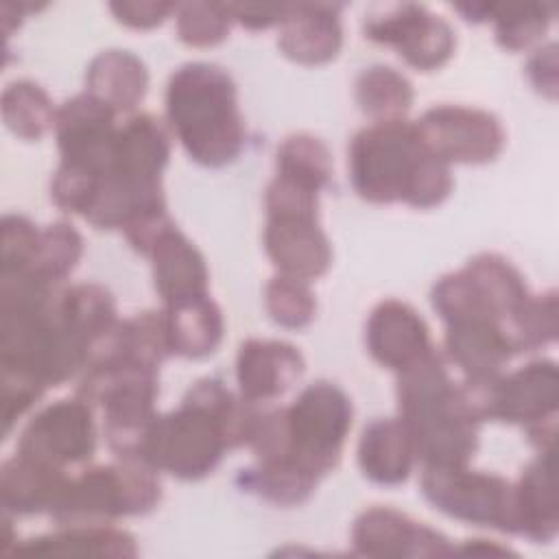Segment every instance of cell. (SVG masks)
Wrapping results in <instances>:
<instances>
[{
    "label": "cell",
    "mask_w": 559,
    "mask_h": 559,
    "mask_svg": "<svg viewBox=\"0 0 559 559\" xmlns=\"http://www.w3.org/2000/svg\"><path fill=\"white\" fill-rule=\"evenodd\" d=\"M260 411L218 378L194 382L181 404L157 415L144 439L140 461L181 480L214 472L227 450L249 443Z\"/></svg>",
    "instance_id": "obj_1"
},
{
    "label": "cell",
    "mask_w": 559,
    "mask_h": 559,
    "mask_svg": "<svg viewBox=\"0 0 559 559\" xmlns=\"http://www.w3.org/2000/svg\"><path fill=\"white\" fill-rule=\"evenodd\" d=\"M354 192L369 203H406L415 210L441 205L454 186L450 166L421 144L415 122H371L347 148Z\"/></svg>",
    "instance_id": "obj_2"
},
{
    "label": "cell",
    "mask_w": 559,
    "mask_h": 559,
    "mask_svg": "<svg viewBox=\"0 0 559 559\" xmlns=\"http://www.w3.org/2000/svg\"><path fill=\"white\" fill-rule=\"evenodd\" d=\"M352 400L334 382L319 380L299 391L284 408L260 411L249 448L255 463H284L321 480L343 454L352 430Z\"/></svg>",
    "instance_id": "obj_3"
},
{
    "label": "cell",
    "mask_w": 559,
    "mask_h": 559,
    "mask_svg": "<svg viewBox=\"0 0 559 559\" xmlns=\"http://www.w3.org/2000/svg\"><path fill=\"white\" fill-rule=\"evenodd\" d=\"M395 395L397 417L404 421L417 461H421L424 467L469 463L478 448L480 419L437 349L397 373Z\"/></svg>",
    "instance_id": "obj_4"
},
{
    "label": "cell",
    "mask_w": 559,
    "mask_h": 559,
    "mask_svg": "<svg viewBox=\"0 0 559 559\" xmlns=\"http://www.w3.org/2000/svg\"><path fill=\"white\" fill-rule=\"evenodd\" d=\"M166 120L188 157L201 166H227L245 148L238 90L216 63L188 61L170 74Z\"/></svg>",
    "instance_id": "obj_5"
},
{
    "label": "cell",
    "mask_w": 559,
    "mask_h": 559,
    "mask_svg": "<svg viewBox=\"0 0 559 559\" xmlns=\"http://www.w3.org/2000/svg\"><path fill=\"white\" fill-rule=\"evenodd\" d=\"M157 369L131 360H94L79 380L76 393L103 411V435L116 459H138L157 417Z\"/></svg>",
    "instance_id": "obj_6"
},
{
    "label": "cell",
    "mask_w": 559,
    "mask_h": 559,
    "mask_svg": "<svg viewBox=\"0 0 559 559\" xmlns=\"http://www.w3.org/2000/svg\"><path fill=\"white\" fill-rule=\"evenodd\" d=\"M159 498V478L151 465L138 459H118L68 476L48 513L59 526L111 524L118 518L148 513Z\"/></svg>",
    "instance_id": "obj_7"
},
{
    "label": "cell",
    "mask_w": 559,
    "mask_h": 559,
    "mask_svg": "<svg viewBox=\"0 0 559 559\" xmlns=\"http://www.w3.org/2000/svg\"><path fill=\"white\" fill-rule=\"evenodd\" d=\"M528 297L531 293L522 273L498 253L469 258L463 269L441 275L430 290L432 308L443 323L489 319L507 330L511 343L513 319Z\"/></svg>",
    "instance_id": "obj_8"
},
{
    "label": "cell",
    "mask_w": 559,
    "mask_h": 559,
    "mask_svg": "<svg viewBox=\"0 0 559 559\" xmlns=\"http://www.w3.org/2000/svg\"><path fill=\"white\" fill-rule=\"evenodd\" d=\"M463 393L480 421L537 426L557 417L559 371L552 360H531L502 376L472 378L461 382Z\"/></svg>",
    "instance_id": "obj_9"
},
{
    "label": "cell",
    "mask_w": 559,
    "mask_h": 559,
    "mask_svg": "<svg viewBox=\"0 0 559 559\" xmlns=\"http://www.w3.org/2000/svg\"><path fill=\"white\" fill-rule=\"evenodd\" d=\"M421 493L443 515L459 522L518 535L513 485L491 472L467 465L424 467Z\"/></svg>",
    "instance_id": "obj_10"
},
{
    "label": "cell",
    "mask_w": 559,
    "mask_h": 559,
    "mask_svg": "<svg viewBox=\"0 0 559 559\" xmlns=\"http://www.w3.org/2000/svg\"><path fill=\"white\" fill-rule=\"evenodd\" d=\"M365 37L393 48L411 68L432 72L448 63L456 48L454 28L424 4L380 7L365 17Z\"/></svg>",
    "instance_id": "obj_11"
},
{
    "label": "cell",
    "mask_w": 559,
    "mask_h": 559,
    "mask_svg": "<svg viewBox=\"0 0 559 559\" xmlns=\"http://www.w3.org/2000/svg\"><path fill=\"white\" fill-rule=\"evenodd\" d=\"M413 122L428 153L448 166L493 162L507 142L500 120L478 107L435 105Z\"/></svg>",
    "instance_id": "obj_12"
},
{
    "label": "cell",
    "mask_w": 559,
    "mask_h": 559,
    "mask_svg": "<svg viewBox=\"0 0 559 559\" xmlns=\"http://www.w3.org/2000/svg\"><path fill=\"white\" fill-rule=\"evenodd\" d=\"M96 450L94 408L79 395L39 408L22 428L15 452L66 469L92 459Z\"/></svg>",
    "instance_id": "obj_13"
},
{
    "label": "cell",
    "mask_w": 559,
    "mask_h": 559,
    "mask_svg": "<svg viewBox=\"0 0 559 559\" xmlns=\"http://www.w3.org/2000/svg\"><path fill=\"white\" fill-rule=\"evenodd\" d=\"M354 555L362 557H443L452 555L454 546L437 528L413 520L391 507H369L352 524Z\"/></svg>",
    "instance_id": "obj_14"
},
{
    "label": "cell",
    "mask_w": 559,
    "mask_h": 559,
    "mask_svg": "<svg viewBox=\"0 0 559 559\" xmlns=\"http://www.w3.org/2000/svg\"><path fill=\"white\" fill-rule=\"evenodd\" d=\"M264 251L275 269L312 282L328 273L332 245L319 225V210L266 212Z\"/></svg>",
    "instance_id": "obj_15"
},
{
    "label": "cell",
    "mask_w": 559,
    "mask_h": 559,
    "mask_svg": "<svg viewBox=\"0 0 559 559\" xmlns=\"http://www.w3.org/2000/svg\"><path fill=\"white\" fill-rule=\"evenodd\" d=\"M116 111L83 92L57 107L55 140L63 164L103 173L111 159L118 124Z\"/></svg>",
    "instance_id": "obj_16"
},
{
    "label": "cell",
    "mask_w": 559,
    "mask_h": 559,
    "mask_svg": "<svg viewBox=\"0 0 559 559\" xmlns=\"http://www.w3.org/2000/svg\"><path fill=\"white\" fill-rule=\"evenodd\" d=\"M365 345L378 365L395 373L417 365L435 349L424 317L400 299H384L369 312Z\"/></svg>",
    "instance_id": "obj_17"
},
{
    "label": "cell",
    "mask_w": 559,
    "mask_h": 559,
    "mask_svg": "<svg viewBox=\"0 0 559 559\" xmlns=\"http://www.w3.org/2000/svg\"><path fill=\"white\" fill-rule=\"evenodd\" d=\"M306 360L301 352L277 338H247L236 354L238 393L264 404L282 397L304 373Z\"/></svg>",
    "instance_id": "obj_18"
},
{
    "label": "cell",
    "mask_w": 559,
    "mask_h": 559,
    "mask_svg": "<svg viewBox=\"0 0 559 559\" xmlns=\"http://www.w3.org/2000/svg\"><path fill=\"white\" fill-rule=\"evenodd\" d=\"M341 9L332 2L288 4L277 26L280 52L301 66L332 61L343 46Z\"/></svg>",
    "instance_id": "obj_19"
},
{
    "label": "cell",
    "mask_w": 559,
    "mask_h": 559,
    "mask_svg": "<svg viewBox=\"0 0 559 559\" xmlns=\"http://www.w3.org/2000/svg\"><path fill=\"white\" fill-rule=\"evenodd\" d=\"M153 284L164 306L207 295L210 271L194 242L173 223L148 249Z\"/></svg>",
    "instance_id": "obj_20"
},
{
    "label": "cell",
    "mask_w": 559,
    "mask_h": 559,
    "mask_svg": "<svg viewBox=\"0 0 559 559\" xmlns=\"http://www.w3.org/2000/svg\"><path fill=\"white\" fill-rule=\"evenodd\" d=\"M515 528L518 535L535 544H548L559 531V498H557V463L555 448L539 450L513 485Z\"/></svg>",
    "instance_id": "obj_21"
},
{
    "label": "cell",
    "mask_w": 559,
    "mask_h": 559,
    "mask_svg": "<svg viewBox=\"0 0 559 559\" xmlns=\"http://www.w3.org/2000/svg\"><path fill=\"white\" fill-rule=\"evenodd\" d=\"M170 157V135L153 114H133L118 124L109 170L162 183V173Z\"/></svg>",
    "instance_id": "obj_22"
},
{
    "label": "cell",
    "mask_w": 559,
    "mask_h": 559,
    "mask_svg": "<svg viewBox=\"0 0 559 559\" xmlns=\"http://www.w3.org/2000/svg\"><path fill=\"white\" fill-rule=\"evenodd\" d=\"M445 356L463 371L465 380L500 373L515 354L507 330L489 319L445 323Z\"/></svg>",
    "instance_id": "obj_23"
},
{
    "label": "cell",
    "mask_w": 559,
    "mask_h": 559,
    "mask_svg": "<svg viewBox=\"0 0 559 559\" xmlns=\"http://www.w3.org/2000/svg\"><path fill=\"white\" fill-rule=\"evenodd\" d=\"M358 467L376 485H402L417 461L413 439L400 417H378L365 426L356 450Z\"/></svg>",
    "instance_id": "obj_24"
},
{
    "label": "cell",
    "mask_w": 559,
    "mask_h": 559,
    "mask_svg": "<svg viewBox=\"0 0 559 559\" xmlns=\"http://www.w3.org/2000/svg\"><path fill=\"white\" fill-rule=\"evenodd\" d=\"M9 555L26 557H100L131 559L138 555V544L131 533L111 524L59 526L55 533L31 537L15 544Z\"/></svg>",
    "instance_id": "obj_25"
},
{
    "label": "cell",
    "mask_w": 559,
    "mask_h": 559,
    "mask_svg": "<svg viewBox=\"0 0 559 559\" xmlns=\"http://www.w3.org/2000/svg\"><path fill=\"white\" fill-rule=\"evenodd\" d=\"M68 480L66 469L13 454L0 467V500L7 515L50 511Z\"/></svg>",
    "instance_id": "obj_26"
},
{
    "label": "cell",
    "mask_w": 559,
    "mask_h": 559,
    "mask_svg": "<svg viewBox=\"0 0 559 559\" xmlns=\"http://www.w3.org/2000/svg\"><path fill=\"white\" fill-rule=\"evenodd\" d=\"M148 90V70L131 50L109 48L98 52L85 70V92L116 114L133 111Z\"/></svg>",
    "instance_id": "obj_27"
},
{
    "label": "cell",
    "mask_w": 559,
    "mask_h": 559,
    "mask_svg": "<svg viewBox=\"0 0 559 559\" xmlns=\"http://www.w3.org/2000/svg\"><path fill=\"white\" fill-rule=\"evenodd\" d=\"M173 356L203 358L216 352L223 341L225 319L210 295L190 297L164 306Z\"/></svg>",
    "instance_id": "obj_28"
},
{
    "label": "cell",
    "mask_w": 559,
    "mask_h": 559,
    "mask_svg": "<svg viewBox=\"0 0 559 559\" xmlns=\"http://www.w3.org/2000/svg\"><path fill=\"white\" fill-rule=\"evenodd\" d=\"M57 304L63 321L90 347V354L94 345L118 323L114 295L94 282L61 286Z\"/></svg>",
    "instance_id": "obj_29"
},
{
    "label": "cell",
    "mask_w": 559,
    "mask_h": 559,
    "mask_svg": "<svg viewBox=\"0 0 559 559\" xmlns=\"http://www.w3.org/2000/svg\"><path fill=\"white\" fill-rule=\"evenodd\" d=\"M354 98L371 122H391L406 118L415 100V90L395 68L376 63L356 76Z\"/></svg>",
    "instance_id": "obj_30"
},
{
    "label": "cell",
    "mask_w": 559,
    "mask_h": 559,
    "mask_svg": "<svg viewBox=\"0 0 559 559\" xmlns=\"http://www.w3.org/2000/svg\"><path fill=\"white\" fill-rule=\"evenodd\" d=\"M2 120L7 129L22 140H39L55 129L57 107L41 85L28 79L11 81L2 92Z\"/></svg>",
    "instance_id": "obj_31"
},
{
    "label": "cell",
    "mask_w": 559,
    "mask_h": 559,
    "mask_svg": "<svg viewBox=\"0 0 559 559\" xmlns=\"http://www.w3.org/2000/svg\"><path fill=\"white\" fill-rule=\"evenodd\" d=\"M275 175L319 194L332 177V153L312 133H290L277 146Z\"/></svg>",
    "instance_id": "obj_32"
},
{
    "label": "cell",
    "mask_w": 559,
    "mask_h": 559,
    "mask_svg": "<svg viewBox=\"0 0 559 559\" xmlns=\"http://www.w3.org/2000/svg\"><path fill=\"white\" fill-rule=\"evenodd\" d=\"M555 7L544 2H485V22L493 24L496 41L511 52L531 48L542 39Z\"/></svg>",
    "instance_id": "obj_33"
},
{
    "label": "cell",
    "mask_w": 559,
    "mask_h": 559,
    "mask_svg": "<svg viewBox=\"0 0 559 559\" xmlns=\"http://www.w3.org/2000/svg\"><path fill=\"white\" fill-rule=\"evenodd\" d=\"M83 255V236L76 231L74 225L66 221H55L39 229L37 249L33 255L28 273L61 284L79 264Z\"/></svg>",
    "instance_id": "obj_34"
},
{
    "label": "cell",
    "mask_w": 559,
    "mask_h": 559,
    "mask_svg": "<svg viewBox=\"0 0 559 559\" xmlns=\"http://www.w3.org/2000/svg\"><path fill=\"white\" fill-rule=\"evenodd\" d=\"M264 308L277 325L301 330L312 323L317 299L310 290V282L277 273L264 286Z\"/></svg>",
    "instance_id": "obj_35"
},
{
    "label": "cell",
    "mask_w": 559,
    "mask_h": 559,
    "mask_svg": "<svg viewBox=\"0 0 559 559\" xmlns=\"http://www.w3.org/2000/svg\"><path fill=\"white\" fill-rule=\"evenodd\" d=\"M234 22L231 4L221 2H181L175 11L177 37L192 48L221 44Z\"/></svg>",
    "instance_id": "obj_36"
},
{
    "label": "cell",
    "mask_w": 559,
    "mask_h": 559,
    "mask_svg": "<svg viewBox=\"0 0 559 559\" xmlns=\"http://www.w3.org/2000/svg\"><path fill=\"white\" fill-rule=\"evenodd\" d=\"M557 293L531 295L513 319L515 349L531 352L557 338Z\"/></svg>",
    "instance_id": "obj_37"
},
{
    "label": "cell",
    "mask_w": 559,
    "mask_h": 559,
    "mask_svg": "<svg viewBox=\"0 0 559 559\" xmlns=\"http://www.w3.org/2000/svg\"><path fill=\"white\" fill-rule=\"evenodd\" d=\"M39 229L41 227L22 214L2 216L0 273H17L31 266L39 240Z\"/></svg>",
    "instance_id": "obj_38"
},
{
    "label": "cell",
    "mask_w": 559,
    "mask_h": 559,
    "mask_svg": "<svg viewBox=\"0 0 559 559\" xmlns=\"http://www.w3.org/2000/svg\"><path fill=\"white\" fill-rule=\"evenodd\" d=\"M46 386L31 373L13 367H0V402H2V430L11 435L15 421L44 395Z\"/></svg>",
    "instance_id": "obj_39"
},
{
    "label": "cell",
    "mask_w": 559,
    "mask_h": 559,
    "mask_svg": "<svg viewBox=\"0 0 559 559\" xmlns=\"http://www.w3.org/2000/svg\"><path fill=\"white\" fill-rule=\"evenodd\" d=\"M109 11L114 17L135 31H148L159 26L164 20L175 15L177 2H155V0H138V2H111Z\"/></svg>",
    "instance_id": "obj_40"
},
{
    "label": "cell",
    "mask_w": 559,
    "mask_h": 559,
    "mask_svg": "<svg viewBox=\"0 0 559 559\" xmlns=\"http://www.w3.org/2000/svg\"><path fill=\"white\" fill-rule=\"evenodd\" d=\"M526 74L539 94L548 98L557 96V44L555 41L533 50L526 63Z\"/></svg>",
    "instance_id": "obj_41"
},
{
    "label": "cell",
    "mask_w": 559,
    "mask_h": 559,
    "mask_svg": "<svg viewBox=\"0 0 559 559\" xmlns=\"http://www.w3.org/2000/svg\"><path fill=\"white\" fill-rule=\"evenodd\" d=\"M288 4H231L234 22L242 24L249 31H264L280 26Z\"/></svg>",
    "instance_id": "obj_42"
},
{
    "label": "cell",
    "mask_w": 559,
    "mask_h": 559,
    "mask_svg": "<svg viewBox=\"0 0 559 559\" xmlns=\"http://www.w3.org/2000/svg\"><path fill=\"white\" fill-rule=\"evenodd\" d=\"M454 552H472V555H511L509 548L487 544V539H467L461 548H454Z\"/></svg>",
    "instance_id": "obj_43"
}]
</instances>
